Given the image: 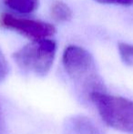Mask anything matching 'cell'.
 <instances>
[{"mask_svg": "<svg viewBox=\"0 0 133 134\" xmlns=\"http://www.w3.org/2000/svg\"><path fill=\"white\" fill-rule=\"evenodd\" d=\"M4 3L13 11L21 14H30L38 7V0H4Z\"/></svg>", "mask_w": 133, "mask_h": 134, "instance_id": "8992f818", "label": "cell"}, {"mask_svg": "<svg viewBox=\"0 0 133 134\" xmlns=\"http://www.w3.org/2000/svg\"><path fill=\"white\" fill-rule=\"evenodd\" d=\"M3 128H4V122H3V118H2V115H1V109H0V134L3 131Z\"/></svg>", "mask_w": 133, "mask_h": 134, "instance_id": "8fae6325", "label": "cell"}, {"mask_svg": "<svg viewBox=\"0 0 133 134\" xmlns=\"http://www.w3.org/2000/svg\"><path fill=\"white\" fill-rule=\"evenodd\" d=\"M89 100L107 125L121 132L133 134V100L107 92L92 94Z\"/></svg>", "mask_w": 133, "mask_h": 134, "instance_id": "7a4b0ae2", "label": "cell"}, {"mask_svg": "<svg viewBox=\"0 0 133 134\" xmlns=\"http://www.w3.org/2000/svg\"><path fill=\"white\" fill-rule=\"evenodd\" d=\"M72 10L63 1H56L51 5V16L57 22H67L72 18Z\"/></svg>", "mask_w": 133, "mask_h": 134, "instance_id": "52a82bcc", "label": "cell"}, {"mask_svg": "<svg viewBox=\"0 0 133 134\" xmlns=\"http://www.w3.org/2000/svg\"><path fill=\"white\" fill-rule=\"evenodd\" d=\"M0 25L7 29L18 32L33 41L47 39L56 33V28L52 24L18 18L10 14L2 15L0 18Z\"/></svg>", "mask_w": 133, "mask_h": 134, "instance_id": "277c9868", "label": "cell"}, {"mask_svg": "<svg viewBox=\"0 0 133 134\" xmlns=\"http://www.w3.org/2000/svg\"><path fill=\"white\" fill-rule=\"evenodd\" d=\"M57 53V43L49 38L33 41L13 54V59L22 71L37 77L49 72Z\"/></svg>", "mask_w": 133, "mask_h": 134, "instance_id": "3957f363", "label": "cell"}, {"mask_svg": "<svg viewBox=\"0 0 133 134\" xmlns=\"http://www.w3.org/2000/svg\"><path fill=\"white\" fill-rule=\"evenodd\" d=\"M9 72V66L7 61L5 55L0 48V82L4 81L7 79Z\"/></svg>", "mask_w": 133, "mask_h": 134, "instance_id": "9c48e42d", "label": "cell"}, {"mask_svg": "<svg viewBox=\"0 0 133 134\" xmlns=\"http://www.w3.org/2000/svg\"><path fill=\"white\" fill-rule=\"evenodd\" d=\"M62 62L67 74L81 95L89 99L97 92H106L94 58L87 49L76 45L67 47L63 52Z\"/></svg>", "mask_w": 133, "mask_h": 134, "instance_id": "6da1fadb", "label": "cell"}, {"mask_svg": "<svg viewBox=\"0 0 133 134\" xmlns=\"http://www.w3.org/2000/svg\"><path fill=\"white\" fill-rule=\"evenodd\" d=\"M119 52L122 61L126 65H132L133 64V45L129 43H119Z\"/></svg>", "mask_w": 133, "mask_h": 134, "instance_id": "ba28073f", "label": "cell"}, {"mask_svg": "<svg viewBox=\"0 0 133 134\" xmlns=\"http://www.w3.org/2000/svg\"><path fill=\"white\" fill-rule=\"evenodd\" d=\"M100 4H108V5H119L130 7L133 5V0H94Z\"/></svg>", "mask_w": 133, "mask_h": 134, "instance_id": "30bf717a", "label": "cell"}, {"mask_svg": "<svg viewBox=\"0 0 133 134\" xmlns=\"http://www.w3.org/2000/svg\"><path fill=\"white\" fill-rule=\"evenodd\" d=\"M65 134H100L92 120L83 115H75L66 120Z\"/></svg>", "mask_w": 133, "mask_h": 134, "instance_id": "5b68a950", "label": "cell"}]
</instances>
